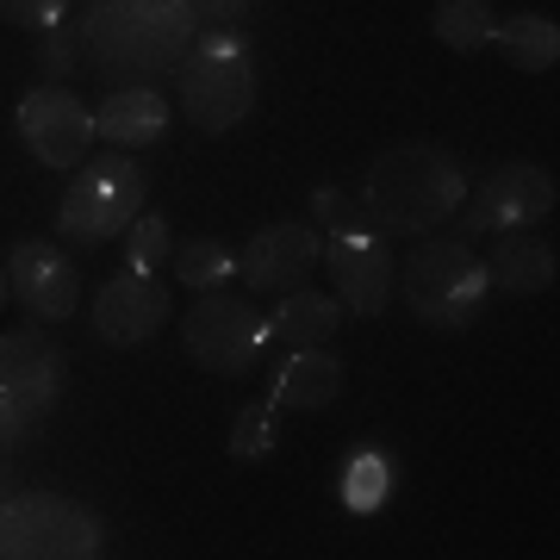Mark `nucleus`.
<instances>
[{
    "label": "nucleus",
    "mask_w": 560,
    "mask_h": 560,
    "mask_svg": "<svg viewBox=\"0 0 560 560\" xmlns=\"http://www.w3.org/2000/svg\"><path fill=\"white\" fill-rule=\"evenodd\" d=\"M194 7L187 0H88L81 13V50L101 69V81L138 88L175 75V62L194 44Z\"/></svg>",
    "instance_id": "nucleus-1"
},
{
    "label": "nucleus",
    "mask_w": 560,
    "mask_h": 560,
    "mask_svg": "<svg viewBox=\"0 0 560 560\" xmlns=\"http://www.w3.org/2000/svg\"><path fill=\"white\" fill-rule=\"evenodd\" d=\"M467 200V175L442 143H393L368 162L361 206L386 237H436Z\"/></svg>",
    "instance_id": "nucleus-2"
},
{
    "label": "nucleus",
    "mask_w": 560,
    "mask_h": 560,
    "mask_svg": "<svg viewBox=\"0 0 560 560\" xmlns=\"http://www.w3.org/2000/svg\"><path fill=\"white\" fill-rule=\"evenodd\" d=\"M312 212L330 224V237H324V261L330 268V287H337L342 312H355V318H381L386 305H393V280H399V261H393V237H386L374 212L337 187H318L312 194Z\"/></svg>",
    "instance_id": "nucleus-3"
},
{
    "label": "nucleus",
    "mask_w": 560,
    "mask_h": 560,
    "mask_svg": "<svg viewBox=\"0 0 560 560\" xmlns=\"http://www.w3.org/2000/svg\"><path fill=\"white\" fill-rule=\"evenodd\" d=\"M175 101L200 138L237 131L249 119V106H256V57H249V38H237L231 25H219V32H206V38L187 44V57L175 62Z\"/></svg>",
    "instance_id": "nucleus-4"
},
{
    "label": "nucleus",
    "mask_w": 560,
    "mask_h": 560,
    "mask_svg": "<svg viewBox=\"0 0 560 560\" xmlns=\"http://www.w3.org/2000/svg\"><path fill=\"white\" fill-rule=\"evenodd\" d=\"M399 293L411 305V318L430 330H460L480 318V305L492 300L486 280V256L460 237H430L423 249H411L399 268Z\"/></svg>",
    "instance_id": "nucleus-5"
},
{
    "label": "nucleus",
    "mask_w": 560,
    "mask_h": 560,
    "mask_svg": "<svg viewBox=\"0 0 560 560\" xmlns=\"http://www.w3.org/2000/svg\"><path fill=\"white\" fill-rule=\"evenodd\" d=\"M138 212H143V168L131 156H94L81 162L69 194H62L57 237L75 243V249H101V243L125 237Z\"/></svg>",
    "instance_id": "nucleus-6"
},
{
    "label": "nucleus",
    "mask_w": 560,
    "mask_h": 560,
    "mask_svg": "<svg viewBox=\"0 0 560 560\" xmlns=\"http://www.w3.org/2000/svg\"><path fill=\"white\" fill-rule=\"evenodd\" d=\"M106 529L62 492H20L0 504V560H94Z\"/></svg>",
    "instance_id": "nucleus-7"
},
{
    "label": "nucleus",
    "mask_w": 560,
    "mask_h": 560,
    "mask_svg": "<svg viewBox=\"0 0 560 560\" xmlns=\"http://www.w3.org/2000/svg\"><path fill=\"white\" fill-rule=\"evenodd\" d=\"M180 349L200 361L219 381H243L268 349V318L249 300H237L231 287H206L200 300L180 318Z\"/></svg>",
    "instance_id": "nucleus-8"
},
{
    "label": "nucleus",
    "mask_w": 560,
    "mask_h": 560,
    "mask_svg": "<svg viewBox=\"0 0 560 560\" xmlns=\"http://www.w3.org/2000/svg\"><path fill=\"white\" fill-rule=\"evenodd\" d=\"M62 399V355L38 330L0 337V448H13L38 430Z\"/></svg>",
    "instance_id": "nucleus-9"
},
{
    "label": "nucleus",
    "mask_w": 560,
    "mask_h": 560,
    "mask_svg": "<svg viewBox=\"0 0 560 560\" xmlns=\"http://www.w3.org/2000/svg\"><path fill=\"white\" fill-rule=\"evenodd\" d=\"M555 175L541 162H499L480 187H467V200L455 212V237H499V231H529L555 212Z\"/></svg>",
    "instance_id": "nucleus-10"
},
{
    "label": "nucleus",
    "mask_w": 560,
    "mask_h": 560,
    "mask_svg": "<svg viewBox=\"0 0 560 560\" xmlns=\"http://www.w3.org/2000/svg\"><path fill=\"white\" fill-rule=\"evenodd\" d=\"M318 261H324L318 231L300 219H280V224H261L256 237H249V249L237 256V275L249 280V293H261V300H287V293L312 287Z\"/></svg>",
    "instance_id": "nucleus-11"
},
{
    "label": "nucleus",
    "mask_w": 560,
    "mask_h": 560,
    "mask_svg": "<svg viewBox=\"0 0 560 560\" xmlns=\"http://www.w3.org/2000/svg\"><path fill=\"white\" fill-rule=\"evenodd\" d=\"M20 138L44 168H81L94 150V113L69 94V88H32L20 101Z\"/></svg>",
    "instance_id": "nucleus-12"
},
{
    "label": "nucleus",
    "mask_w": 560,
    "mask_h": 560,
    "mask_svg": "<svg viewBox=\"0 0 560 560\" xmlns=\"http://www.w3.org/2000/svg\"><path fill=\"white\" fill-rule=\"evenodd\" d=\"M7 287H13V300L44 324H62V318L81 312L75 261L62 256V249H50V243H38V237L13 243V256H7Z\"/></svg>",
    "instance_id": "nucleus-13"
},
{
    "label": "nucleus",
    "mask_w": 560,
    "mask_h": 560,
    "mask_svg": "<svg viewBox=\"0 0 560 560\" xmlns=\"http://www.w3.org/2000/svg\"><path fill=\"white\" fill-rule=\"evenodd\" d=\"M168 324V293H162L156 275H138V268H125L101 287V300H94V337L113 342V349H138L150 342Z\"/></svg>",
    "instance_id": "nucleus-14"
},
{
    "label": "nucleus",
    "mask_w": 560,
    "mask_h": 560,
    "mask_svg": "<svg viewBox=\"0 0 560 560\" xmlns=\"http://www.w3.org/2000/svg\"><path fill=\"white\" fill-rule=\"evenodd\" d=\"M168 131V101H162L150 81L138 88H113L94 113V138L113 143V150H150V143Z\"/></svg>",
    "instance_id": "nucleus-15"
},
{
    "label": "nucleus",
    "mask_w": 560,
    "mask_h": 560,
    "mask_svg": "<svg viewBox=\"0 0 560 560\" xmlns=\"http://www.w3.org/2000/svg\"><path fill=\"white\" fill-rule=\"evenodd\" d=\"M560 275L555 249L536 237V224L529 231H499V249L486 256V280L499 287V293H511V300H536V293H548Z\"/></svg>",
    "instance_id": "nucleus-16"
},
{
    "label": "nucleus",
    "mask_w": 560,
    "mask_h": 560,
    "mask_svg": "<svg viewBox=\"0 0 560 560\" xmlns=\"http://www.w3.org/2000/svg\"><path fill=\"white\" fill-rule=\"evenodd\" d=\"M342 393V361L330 349H287V368L275 374V405L287 411H324Z\"/></svg>",
    "instance_id": "nucleus-17"
},
{
    "label": "nucleus",
    "mask_w": 560,
    "mask_h": 560,
    "mask_svg": "<svg viewBox=\"0 0 560 560\" xmlns=\"http://www.w3.org/2000/svg\"><path fill=\"white\" fill-rule=\"evenodd\" d=\"M342 300H324V293H312V287H300V293H287L280 300V312L268 318V349H318V342H330L342 330Z\"/></svg>",
    "instance_id": "nucleus-18"
},
{
    "label": "nucleus",
    "mask_w": 560,
    "mask_h": 560,
    "mask_svg": "<svg viewBox=\"0 0 560 560\" xmlns=\"http://www.w3.org/2000/svg\"><path fill=\"white\" fill-rule=\"evenodd\" d=\"M492 44H499V57L523 75H548L560 62V25L548 13H511V20L492 25Z\"/></svg>",
    "instance_id": "nucleus-19"
},
{
    "label": "nucleus",
    "mask_w": 560,
    "mask_h": 560,
    "mask_svg": "<svg viewBox=\"0 0 560 560\" xmlns=\"http://www.w3.org/2000/svg\"><path fill=\"white\" fill-rule=\"evenodd\" d=\"M168 261H175V280L180 287H194V293H206V287H231V275H237V249L219 243V237L180 243V249H168Z\"/></svg>",
    "instance_id": "nucleus-20"
},
{
    "label": "nucleus",
    "mask_w": 560,
    "mask_h": 560,
    "mask_svg": "<svg viewBox=\"0 0 560 560\" xmlns=\"http://www.w3.org/2000/svg\"><path fill=\"white\" fill-rule=\"evenodd\" d=\"M386 499H393V460L381 448L349 455V467H342V504H349V517H374Z\"/></svg>",
    "instance_id": "nucleus-21"
},
{
    "label": "nucleus",
    "mask_w": 560,
    "mask_h": 560,
    "mask_svg": "<svg viewBox=\"0 0 560 560\" xmlns=\"http://www.w3.org/2000/svg\"><path fill=\"white\" fill-rule=\"evenodd\" d=\"M492 25H499L492 0H436V38L448 50H460V57L486 50L492 44Z\"/></svg>",
    "instance_id": "nucleus-22"
},
{
    "label": "nucleus",
    "mask_w": 560,
    "mask_h": 560,
    "mask_svg": "<svg viewBox=\"0 0 560 560\" xmlns=\"http://www.w3.org/2000/svg\"><path fill=\"white\" fill-rule=\"evenodd\" d=\"M168 249H175L168 219H162V212H138V219H131V231H125V268L156 275L162 261H168Z\"/></svg>",
    "instance_id": "nucleus-23"
},
{
    "label": "nucleus",
    "mask_w": 560,
    "mask_h": 560,
    "mask_svg": "<svg viewBox=\"0 0 560 560\" xmlns=\"http://www.w3.org/2000/svg\"><path fill=\"white\" fill-rule=\"evenodd\" d=\"M231 455L237 460H268L275 455V405H243L231 423Z\"/></svg>",
    "instance_id": "nucleus-24"
},
{
    "label": "nucleus",
    "mask_w": 560,
    "mask_h": 560,
    "mask_svg": "<svg viewBox=\"0 0 560 560\" xmlns=\"http://www.w3.org/2000/svg\"><path fill=\"white\" fill-rule=\"evenodd\" d=\"M75 50H81V32H62V25H50V32H38V50H32V57H38V69H44L50 81H62V75L81 62Z\"/></svg>",
    "instance_id": "nucleus-25"
},
{
    "label": "nucleus",
    "mask_w": 560,
    "mask_h": 560,
    "mask_svg": "<svg viewBox=\"0 0 560 560\" xmlns=\"http://www.w3.org/2000/svg\"><path fill=\"white\" fill-rule=\"evenodd\" d=\"M62 13H69V0H0V20L20 32H50V25H62Z\"/></svg>",
    "instance_id": "nucleus-26"
},
{
    "label": "nucleus",
    "mask_w": 560,
    "mask_h": 560,
    "mask_svg": "<svg viewBox=\"0 0 560 560\" xmlns=\"http://www.w3.org/2000/svg\"><path fill=\"white\" fill-rule=\"evenodd\" d=\"M187 7H194V20H206V25H237V20H249L256 0H187Z\"/></svg>",
    "instance_id": "nucleus-27"
},
{
    "label": "nucleus",
    "mask_w": 560,
    "mask_h": 560,
    "mask_svg": "<svg viewBox=\"0 0 560 560\" xmlns=\"http://www.w3.org/2000/svg\"><path fill=\"white\" fill-rule=\"evenodd\" d=\"M7 293H13V287H7V275H0V300H7Z\"/></svg>",
    "instance_id": "nucleus-28"
}]
</instances>
